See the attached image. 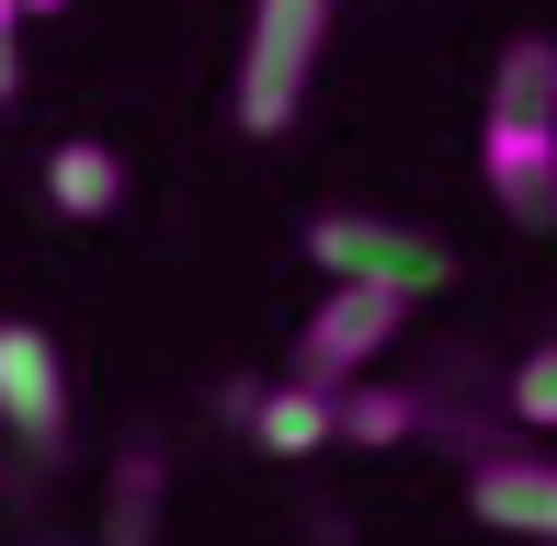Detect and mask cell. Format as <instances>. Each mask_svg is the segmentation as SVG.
I'll use <instances>...</instances> for the list:
<instances>
[{
	"label": "cell",
	"instance_id": "6da1fadb",
	"mask_svg": "<svg viewBox=\"0 0 557 546\" xmlns=\"http://www.w3.org/2000/svg\"><path fill=\"white\" fill-rule=\"evenodd\" d=\"M331 12L342 0H250V35H239V137H285L308 114V80H319V46H331Z\"/></svg>",
	"mask_w": 557,
	"mask_h": 546
},
{
	"label": "cell",
	"instance_id": "7a4b0ae2",
	"mask_svg": "<svg viewBox=\"0 0 557 546\" xmlns=\"http://www.w3.org/2000/svg\"><path fill=\"white\" fill-rule=\"evenodd\" d=\"M308 262L319 273H364V285H398V296H444L455 285V251L410 216H375V206H331L308 216Z\"/></svg>",
	"mask_w": 557,
	"mask_h": 546
},
{
	"label": "cell",
	"instance_id": "3957f363",
	"mask_svg": "<svg viewBox=\"0 0 557 546\" xmlns=\"http://www.w3.org/2000/svg\"><path fill=\"white\" fill-rule=\"evenodd\" d=\"M410 308H421V296L364 285V273H331V296H319L308 331H296V376H308V387H352V376L398 342V319H410Z\"/></svg>",
	"mask_w": 557,
	"mask_h": 546
},
{
	"label": "cell",
	"instance_id": "277c9868",
	"mask_svg": "<svg viewBox=\"0 0 557 546\" xmlns=\"http://www.w3.org/2000/svg\"><path fill=\"white\" fill-rule=\"evenodd\" d=\"M478 171H490V206L512 216V228H557V114L490 103V126H478Z\"/></svg>",
	"mask_w": 557,
	"mask_h": 546
},
{
	"label": "cell",
	"instance_id": "5b68a950",
	"mask_svg": "<svg viewBox=\"0 0 557 546\" xmlns=\"http://www.w3.org/2000/svg\"><path fill=\"white\" fill-rule=\"evenodd\" d=\"M69 364L46 331H23V319H0V433L23 444V456H69Z\"/></svg>",
	"mask_w": 557,
	"mask_h": 546
},
{
	"label": "cell",
	"instance_id": "8992f818",
	"mask_svg": "<svg viewBox=\"0 0 557 546\" xmlns=\"http://www.w3.org/2000/svg\"><path fill=\"white\" fill-rule=\"evenodd\" d=\"M467 501H478V524H500V535H546V546H557V467H546V456H478Z\"/></svg>",
	"mask_w": 557,
	"mask_h": 546
},
{
	"label": "cell",
	"instance_id": "52a82bcc",
	"mask_svg": "<svg viewBox=\"0 0 557 546\" xmlns=\"http://www.w3.org/2000/svg\"><path fill=\"white\" fill-rule=\"evenodd\" d=\"M46 206L69 216V228H103V216L125 206V160L103 137H69V148H46Z\"/></svg>",
	"mask_w": 557,
	"mask_h": 546
},
{
	"label": "cell",
	"instance_id": "ba28073f",
	"mask_svg": "<svg viewBox=\"0 0 557 546\" xmlns=\"http://www.w3.org/2000/svg\"><path fill=\"white\" fill-rule=\"evenodd\" d=\"M250 433H262L273 456H319V444H342V387H308V376L262 387V399H250Z\"/></svg>",
	"mask_w": 557,
	"mask_h": 546
},
{
	"label": "cell",
	"instance_id": "9c48e42d",
	"mask_svg": "<svg viewBox=\"0 0 557 546\" xmlns=\"http://www.w3.org/2000/svg\"><path fill=\"white\" fill-rule=\"evenodd\" d=\"M421 433V399H398V387H342V444H410Z\"/></svg>",
	"mask_w": 557,
	"mask_h": 546
},
{
	"label": "cell",
	"instance_id": "30bf717a",
	"mask_svg": "<svg viewBox=\"0 0 557 546\" xmlns=\"http://www.w3.org/2000/svg\"><path fill=\"white\" fill-rule=\"evenodd\" d=\"M512 421H535V433H557V342H535V353L512 364Z\"/></svg>",
	"mask_w": 557,
	"mask_h": 546
},
{
	"label": "cell",
	"instance_id": "8fae6325",
	"mask_svg": "<svg viewBox=\"0 0 557 546\" xmlns=\"http://www.w3.org/2000/svg\"><path fill=\"white\" fill-rule=\"evenodd\" d=\"M148 467H160V456H125V479H114V524H103V546H137V535H148V489H160V479H148Z\"/></svg>",
	"mask_w": 557,
	"mask_h": 546
},
{
	"label": "cell",
	"instance_id": "7c38bea8",
	"mask_svg": "<svg viewBox=\"0 0 557 546\" xmlns=\"http://www.w3.org/2000/svg\"><path fill=\"white\" fill-rule=\"evenodd\" d=\"M23 103V58H12V23H0V114Z\"/></svg>",
	"mask_w": 557,
	"mask_h": 546
},
{
	"label": "cell",
	"instance_id": "4fadbf2b",
	"mask_svg": "<svg viewBox=\"0 0 557 546\" xmlns=\"http://www.w3.org/2000/svg\"><path fill=\"white\" fill-rule=\"evenodd\" d=\"M35 12H58V0H23V23H35Z\"/></svg>",
	"mask_w": 557,
	"mask_h": 546
},
{
	"label": "cell",
	"instance_id": "5bb4252c",
	"mask_svg": "<svg viewBox=\"0 0 557 546\" xmlns=\"http://www.w3.org/2000/svg\"><path fill=\"white\" fill-rule=\"evenodd\" d=\"M0 23H23V0H0Z\"/></svg>",
	"mask_w": 557,
	"mask_h": 546
}]
</instances>
